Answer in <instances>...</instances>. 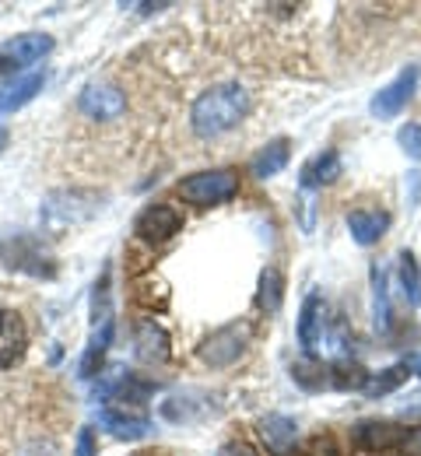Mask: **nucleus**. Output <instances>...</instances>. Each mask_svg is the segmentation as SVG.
Here are the masks:
<instances>
[{
	"mask_svg": "<svg viewBox=\"0 0 421 456\" xmlns=\"http://www.w3.org/2000/svg\"><path fill=\"white\" fill-rule=\"evenodd\" d=\"M372 291H376V327L386 330L390 327V298H386V274H383V267L372 271Z\"/></svg>",
	"mask_w": 421,
	"mask_h": 456,
	"instance_id": "23",
	"label": "nucleus"
},
{
	"mask_svg": "<svg viewBox=\"0 0 421 456\" xmlns=\"http://www.w3.org/2000/svg\"><path fill=\"white\" fill-rule=\"evenodd\" d=\"M348 228H352V235H355L359 246H372L390 228V218L383 211H355V215H348Z\"/></svg>",
	"mask_w": 421,
	"mask_h": 456,
	"instance_id": "18",
	"label": "nucleus"
},
{
	"mask_svg": "<svg viewBox=\"0 0 421 456\" xmlns=\"http://www.w3.org/2000/svg\"><path fill=\"white\" fill-rule=\"evenodd\" d=\"M180 228H182L180 208H173V204H151V208H144V211L137 215L134 232H137L144 242H166V239H173Z\"/></svg>",
	"mask_w": 421,
	"mask_h": 456,
	"instance_id": "7",
	"label": "nucleus"
},
{
	"mask_svg": "<svg viewBox=\"0 0 421 456\" xmlns=\"http://www.w3.org/2000/svg\"><path fill=\"white\" fill-rule=\"evenodd\" d=\"M28 347V330L25 320L14 309H0V369H11L21 362Z\"/></svg>",
	"mask_w": 421,
	"mask_h": 456,
	"instance_id": "8",
	"label": "nucleus"
},
{
	"mask_svg": "<svg viewBox=\"0 0 421 456\" xmlns=\"http://www.w3.org/2000/svg\"><path fill=\"white\" fill-rule=\"evenodd\" d=\"M281 291H285V281H281V271L267 267V271L260 274V295H256L260 309H267V313H278V305H281Z\"/></svg>",
	"mask_w": 421,
	"mask_h": 456,
	"instance_id": "21",
	"label": "nucleus"
},
{
	"mask_svg": "<svg viewBox=\"0 0 421 456\" xmlns=\"http://www.w3.org/2000/svg\"><path fill=\"white\" fill-rule=\"evenodd\" d=\"M341 179V155L337 151H323L316 159H309L302 166V186L305 190H316V186H330Z\"/></svg>",
	"mask_w": 421,
	"mask_h": 456,
	"instance_id": "15",
	"label": "nucleus"
},
{
	"mask_svg": "<svg viewBox=\"0 0 421 456\" xmlns=\"http://www.w3.org/2000/svg\"><path fill=\"white\" fill-rule=\"evenodd\" d=\"M99 421H102L117 439H144L148 428H151L148 418H141V414H123L117 407H106V411L99 414Z\"/></svg>",
	"mask_w": 421,
	"mask_h": 456,
	"instance_id": "16",
	"label": "nucleus"
},
{
	"mask_svg": "<svg viewBox=\"0 0 421 456\" xmlns=\"http://www.w3.org/2000/svg\"><path fill=\"white\" fill-rule=\"evenodd\" d=\"M415 88H418V67H408V70H401L386 88H379L376 95H372V116H379V119H390V116H397L408 102H411V95H415Z\"/></svg>",
	"mask_w": 421,
	"mask_h": 456,
	"instance_id": "6",
	"label": "nucleus"
},
{
	"mask_svg": "<svg viewBox=\"0 0 421 456\" xmlns=\"http://www.w3.org/2000/svg\"><path fill=\"white\" fill-rule=\"evenodd\" d=\"M43 85H46V74H43V70L21 74L18 81L4 85V88H0V116L14 113V110H21L25 102H32V99L43 92Z\"/></svg>",
	"mask_w": 421,
	"mask_h": 456,
	"instance_id": "11",
	"label": "nucleus"
},
{
	"mask_svg": "<svg viewBox=\"0 0 421 456\" xmlns=\"http://www.w3.org/2000/svg\"><path fill=\"white\" fill-rule=\"evenodd\" d=\"M401 456H421V425L401 436Z\"/></svg>",
	"mask_w": 421,
	"mask_h": 456,
	"instance_id": "25",
	"label": "nucleus"
},
{
	"mask_svg": "<svg viewBox=\"0 0 421 456\" xmlns=\"http://www.w3.org/2000/svg\"><path fill=\"white\" fill-rule=\"evenodd\" d=\"M401 288H404V295H408V302L411 305H418L421 302V274H418V260H415V253H401Z\"/></svg>",
	"mask_w": 421,
	"mask_h": 456,
	"instance_id": "22",
	"label": "nucleus"
},
{
	"mask_svg": "<svg viewBox=\"0 0 421 456\" xmlns=\"http://www.w3.org/2000/svg\"><path fill=\"white\" fill-rule=\"evenodd\" d=\"M418 376H421V369H418Z\"/></svg>",
	"mask_w": 421,
	"mask_h": 456,
	"instance_id": "29",
	"label": "nucleus"
},
{
	"mask_svg": "<svg viewBox=\"0 0 421 456\" xmlns=\"http://www.w3.org/2000/svg\"><path fill=\"white\" fill-rule=\"evenodd\" d=\"M285 166H288V141L278 137V141H271V144L253 159V175H256V179H271V175H278Z\"/></svg>",
	"mask_w": 421,
	"mask_h": 456,
	"instance_id": "19",
	"label": "nucleus"
},
{
	"mask_svg": "<svg viewBox=\"0 0 421 456\" xmlns=\"http://www.w3.org/2000/svg\"><path fill=\"white\" fill-rule=\"evenodd\" d=\"M320 341H323V298L320 291L305 295L299 313V344L305 347V354H316L320 351Z\"/></svg>",
	"mask_w": 421,
	"mask_h": 456,
	"instance_id": "12",
	"label": "nucleus"
},
{
	"mask_svg": "<svg viewBox=\"0 0 421 456\" xmlns=\"http://www.w3.org/2000/svg\"><path fill=\"white\" fill-rule=\"evenodd\" d=\"M74 456H95V432H92V428H81V432H77Z\"/></svg>",
	"mask_w": 421,
	"mask_h": 456,
	"instance_id": "26",
	"label": "nucleus"
},
{
	"mask_svg": "<svg viewBox=\"0 0 421 456\" xmlns=\"http://www.w3.org/2000/svg\"><path fill=\"white\" fill-rule=\"evenodd\" d=\"M239 193V175L232 169H207L193 172L180 183V197L193 208H215Z\"/></svg>",
	"mask_w": 421,
	"mask_h": 456,
	"instance_id": "2",
	"label": "nucleus"
},
{
	"mask_svg": "<svg viewBox=\"0 0 421 456\" xmlns=\"http://www.w3.org/2000/svg\"><path fill=\"white\" fill-rule=\"evenodd\" d=\"M134 347H137V358H141L144 365H162V362L169 358V334H166L155 320H148V323L137 327Z\"/></svg>",
	"mask_w": 421,
	"mask_h": 456,
	"instance_id": "14",
	"label": "nucleus"
},
{
	"mask_svg": "<svg viewBox=\"0 0 421 456\" xmlns=\"http://www.w3.org/2000/svg\"><path fill=\"white\" fill-rule=\"evenodd\" d=\"M0 260L11 267V271H25L32 278H53L57 267H53V253L43 246V239L36 235H11L0 242Z\"/></svg>",
	"mask_w": 421,
	"mask_h": 456,
	"instance_id": "3",
	"label": "nucleus"
},
{
	"mask_svg": "<svg viewBox=\"0 0 421 456\" xmlns=\"http://www.w3.org/2000/svg\"><path fill=\"white\" fill-rule=\"evenodd\" d=\"M7 141H11V137H7V130H4V126H0V151H4V148H7Z\"/></svg>",
	"mask_w": 421,
	"mask_h": 456,
	"instance_id": "28",
	"label": "nucleus"
},
{
	"mask_svg": "<svg viewBox=\"0 0 421 456\" xmlns=\"http://www.w3.org/2000/svg\"><path fill=\"white\" fill-rule=\"evenodd\" d=\"M249 341V327L246 323H229V327H218L211 330L204 341H200V358L211 365V369H225L232 362H239V354L246 351Z\"/></svg>",
	"mask_w": 421,
	"mask_h": 456,
	"instance_id": "4",
	"label": "nucleus"
},
{
	"mask_svg": "<svg viewBox=\"0 0 421 456\" xmlns=\"http://www.w3.org/2000/svg\"><path fill=\"white\" fill-rule=\"evenodd\" d=\"M404 379H408V365H390V369L372 372V376L365 379L361 394H365V397H386V394H393L397 387H404Z\"/></svg>",
	"mask_w": 421,
	"mask_h": 456,
	"instance_id": "20",
	"label": "nucleus"
},
{
	"mask_svg": "<svg viewBox=\"0 0 421 456\" xmlns=\"http://www.w3.org/2000/svg\"><path fill=\"white\" fill-rule=\"evenodd\" d=\"M246 110H249V92L239 81H222L211 85L204 95H197L190 110V126L197 137H222L246 116Z\"/></svg>",
	"mask_w": 421,
	"mask_h": 456,
	"instance_id": "1",
	"label": "nucleus"
},
{
	"mask_svg": "<svg viewBox=\"0 0 421 456\" xmlns=\"http://www.w3.org/2000/svg\"><path fill=\"white\" fill-rule=\"evenodd\" d=\"M401 436L404 432H397V425H390V421H361L359 428H355V443H359L361 450H390L393 443H401Z\"/></svg>",
	"mask_w": 421,
	"mask_h": 456,
	"instance_id": "17",
	"label": "nucleus"
},
{
	"mask_svg": "<svg viewBox=\"0 0 421 456\" xmlns=\"http://www.w3.org/2000/svg\"><path fill=\"white\" fill-rule=\"evenodd\" d=\"M260 439L267 443V450L274 456H288L296 450V443H299V428H296V421L285 418V414H267V418L260 421Z\"/></svg>",
	"mask_w": 421,
	"mask_h": 456,
	"instance_id": "9",
	"label": "nucleus"
},
{
	"mask_svg": "<svg viewBox=\"0 0 421 456\" xmlns=\"http://www.w3.org/2000/svg\"><path fill=\"white\" fill-rule=\"evenodd\" d=\"M50 50H53V39H50V36H39V32L18 36L14 43H7V46L0 50V63L14 60V67H32V63H39V60L46 57Z\"/></svg>",
	"mask_w": 421,
	"mask_h": 456,
	"instance_id": "13",
	"label": "nucleus"
},
{
	"mask_svg": "<svg viewBox=\"0 0 421 456\" xmlns=\"http://www.w3.org/2000/svg\"><path fill=\"white\" fill-rule=\"evenodd\" d=\"M397 144L404 148V155H408V159L421 162V126L418 123H404V126L397 130Z\"/></svg>",
	"mask_w": 421,
	"mask_h": 456,
	"instance_id": "24",
	"label": "nucleus"
},
{
	"mask_svg": "<svg viewBox=\"0 0 421 456\" xmlns=\"http://www.w3.org/2000/svg\"><path fill=\"white\" fill-rule=\"evenodd\" d=\"M113 309L106 305L102 313H95V330H92V341L85 347V358H81V376H95V369H99V362H102V354H106V347L113 344Z\"/></svg>",
	"mask_w": 421,
	"mask_h": 456,
	"instance_id": "10",
	"label": "nucleus"
},
{
	"mask_svg": "<svg viewBox=\"0 0 421 456\" xmlns=\"http://www.w3.org/2000/svg\"><path fill=\"white\" fill-rule=\"evenodd\" d=\"M77 106H81V113L92 116V119H117L126 110V95L117 85H109V81H92V85L81 88Z\"/></svg>",
	"mask_w": 421,
	"mask_h": 456,
	"instance_id": "5",
	"label": "nucleus"
},
{
	"mask_svg": "<svg viewBox=\"0 0 421 456\" xmlns=\"http://www.w3.org/2000/svg\"><path fill=\"white\" fill-rule=\"evenodd\" d=\"M215 456H256V450L249 443H225Z\"/></svg>",
	"mask_w": 421,
	"mask_h": 456,
	"instance_id": "27",
	"label": "nucleus"
}]
</instances>
